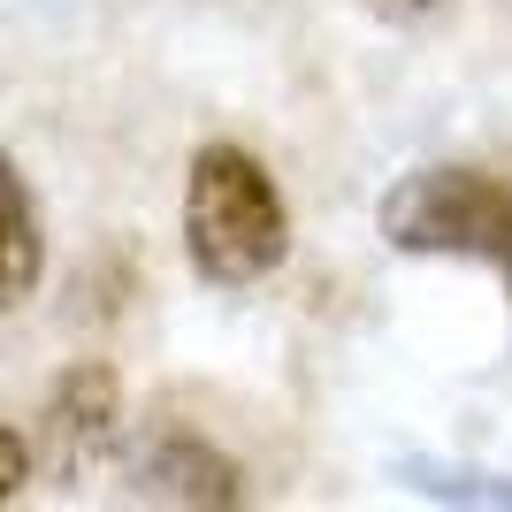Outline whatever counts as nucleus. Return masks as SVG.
Segmentation results:
<instances>
[{
    "label": "nucleus",
    "instance_id": "nucleus-1",
    "mask_svg": "<svg viewBox=\"0 0 512 512\" xmlns=\"http://www.w3.org/2000/svg\"><path fill=\"white\" fill-rule=\"evenodd\" d=\"M184 253L199 283L214 291H245V283L276 276L291 253V207H283L268 161L245 146H199L184 176Z\"/></svg>",
    "mask_w": 512,
    "mask_h": 512
},
{
    "label": "nucleus",
    "instance_id": "nucleus-2",
    "mask_svg": "<svg viewBox=\"0 0 512 512\" xmlns=\"http://www.w3.org/2000/svg\"><path fill=\"white\" fill-rule=\"evenodd\" d=\"M390 253L482 260L512 299V161H436L398 176L375 207Z\"/></svg>",
    "mask_w": 512,
    "mask_h": 512
},
{
    "label": "nucleus",
    "instance_id": "nucleus-5",
    "mask_svg": "<svg viewBox=\"0 0 512 512\" xmlns=\"http://www.w3.org/2000/svg\"><path fill=\"white\" fill-rule=\"evenodd\" d=\"M115 413H123V383H115V367L100 360H77L54 383V398H46V436L62 451H92L115 428Z\"/></svg>",
    "mask_w": 512,
    "mask_h": 512
},
{
    "label": "nucleus",
    "instance_id": "nucleus-4",
    "mask_svg": "<svg viewBox=\"0 0 512 512\" xmlns=\"http://www.w3.org/2000/svg\"><path fill=\"white\" fill-rule=\"evenodd\" d=\"M46 276V230H39V199L23 184V169L0 153V314L23 306Z\"/></svg>",
    "mask_w": 512,
    "mask_h": 512
},
{
    "label": "nucleus",
    "instance_id": "nucleus-8",
    "mask_svg": "<svg viewBox=\"0 0 512 512\" xmlns=\"http://www.w3.org/2000/svg\"><path fill=\"white\" fill-rule=\"evenodd\" d=\"M367 8H375V16H390V23H413V16H428L436 0H367Z\"/></svg>",
    "mask_w": 512,
    "mask_h": 512
},
{
    "label": "nucleus",
    "instance_id": "nucleus-6",
    "mask_svg": "<svg viewBox=\"0 0 512 512\" xmlns=\"http://www.w3.org/2000/svg\"><path fill=\"white\" fill-rule=\"evenodd\" d=\"M398 482L436 505H490L512 512V474H482V467H451V459H398Z\"/></svg>",
    "mask_w": 512,
    "mask_h": 512
},
{
    "label": "nucleus",
    "instance_id": "nucleus-7",
    "mask_svg": "<svg viewBox=\"0 0 512 512\" xmlns=\"http://www.w3.org/2000/svg\"><path fill=\"white\" fill-rule=\"evenodd\" d=\"M23 482H31V444H23L16 428H0V505H16Z\"/></svg>",
    "mask_w": 512,
    "mask_h": 512
},
{
    "label": "nucleus",
    "instance_id": "nucleus-3",
    "mask_svg": "<svg viewBox=\"0 0 512 512\" xmlns=\"http://www.w3.org/2000/svg\"><path fill=\"white\" fill-rule=\"evenodd\" d=\"M130 490L138 497H161V505H237V467L222 451H207L199 436H161V444L138 451L130 467Z\"/></svg>",
    "mask_w": 512,
    "mask_h": 512
}]
</instances>
